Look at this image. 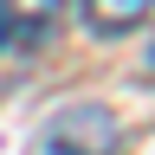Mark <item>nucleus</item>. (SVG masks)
I'll return each instance as SVG.
<instances>
[{
    "label": "nucleus",
    "mask_w": 155,
    "mask_h": 155,
    "mask_svg": "<svg viewBox=\"0 0 155 155\" xmlns=\"http://www.w3.org/2000/svg\"><path fill=\"white\" fill-rule=\"evenodd\" d=\"M45 155H116L123 149V123L104 104H65L58 116H45Z\"/></svg>",
    "instance_id": "1"
},
{
    "label": "nucleus",
    "mask_w": 155,
    "mask_h": 155,
    "mask_svg": "<svg viewBox=\"0 0 155 155\" xmlns=\"http://www.w3.org/2000/svg\"><path fill=\"white\" fill-rule=\"evenodd\" d=\"M0 13H7V32L19 45H45L65 19V0H0Z\"/></svg>",
    "instance_id": "2"
},
{
    "label": "nucleus",
    "mask_w": 155,
    "mask_h": 155,
    "mask_svg": "<svg viewBox=\"0 0 155 155\" xmlns=\"http://www.w3.org/2000/svg\"><path fill=\"white\" fill-rule=\"evenodd\" d=\"M155 0H84V19H91V32H129V26H142Z\"/></svg>",
    "instance_id": "3"
},
{
    "label": "nucleus",
    "mask_w": 155,
    "mask_h": 155,
    "mask_svg": "<svg viewBox=\"0 0 155 155\" xmlns=\"http://www.w3.org/2000/svg\"><path fill=\"white\" fill-rule=\"evenodd\" d=\"M142 78L155 84V39H149V52H142Z\"/></svg>",
    "instance_id": "4"
},
{
    "label": "nucleus",
    "mask_w": 155,
    "mask_h": 155,
    "mask_svg": "<svg viewBox=\"0 0 155 155\" xmlns=\"http://www.w3.org/2000/svg\"><path fill=\"white\" fill-rule=\"evenodd\" d=\"M0 39H7V13H0Z\"/></svg>",
    "instance_id": "5"
}]
</instances>
